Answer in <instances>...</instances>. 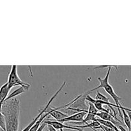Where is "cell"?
Masks as SVG:
<instances>
[{"instance_id": "1", "label": "cell", "mask_w": 131, "mask_h": 131, "mask_svg": "<svg viewBox=\"0 0 131 131\" xmlns=\"http://www.w3.org/2000/svg\"><path fill=\"white\" fill-rule=\"evenodd\" d=\"M1 113L5 116L6 131H18L20 116V101L17 98L6 101L2 105Z\"/></svg>"}, {"instance_id": "2", "label": "cell", "mask_w": 131, "mask_h": 131, "mask_svg": "<svg viewBox=\"0 0 131 131\" xmlns=\"http://www.w3.org/2000/svg\"><path fill=\"white\" fill-rule=\"evenodd\" d=\"M113 67H116V66H111V65H110V67H108V70H107V73H106V76H105V78H98V80L100 83L99 85L97 87H95V88H93V89L91 90L88 91V92H87V94H89V93H91V92H93V91L95 90H97L99 89V88H104V90L107 92V93H108V94L112 97L113 99L114 100V101H115V105H116V106H118V112L119 113H120V116H121V117H122V114L121 110H122V109H125L126 111H131V110L130 109L126 108V107H123V106L120 104V101H121V100H122V99L120 98L119 96H118L116 94V93H115V91H114L113 86L110 84V83H109V77H110V72H111V69H112Z\"/></svg>"}, {"instance_id": "3", "label": "cell", "mask_w": 131, "mask_h": 131, "mask_svg": "<svg viewBox=\"0 0 131 131\" xmlns=\"http://www.w3.org/2000/svg\"><path fill=\"white\" fill-rule=\"evenodd\" d=\"M7 83L10 90L14 86H31L30 84L25 83V82H23L20 79L17 73V65L12 66L11 70L9 73Z\"/></svg>"}, {"instance_id": "4", "label": "cell", "mask_w": 131, "mask_h": 131, "mask_svg": "<svg viewBox=\"0 0 131 131\" xmlns=\"http://www.w3.org/2000/svg\"><path fill=\"white\" fill-rule=\"evenodd\" d=\"M66 83H67L66 81H64L63 82V84H61V86H60V88H59L58 90L56 91V93H55L54 94V95L52 96V97H51V99H50L49 101H48V102H47V104L46 105L45 107H43V109H42V110H41L40 113H39V114H38V115H37V116H36V117L35 118L33 119V120H32L30 124H29L28 125H27V126L26 127L24 128V129H23V130H22V131H29V130H30V129H31L32 127H33V125H34L35 124V123L37 122L38 121V120H39L41 116H42V115H43V114L47 112V109H49V106H50V105H51V104L52 103V101H53L54 100V99L56 98V97H57L58 95L59 94V93H60V92H61V90H62L63 88V87L65 86V84H66Z\"/></svg>"}, {"instance_id": "5", "label": "cell", "mask_w": 131, "mask_h": 131, "mask_svg": "<svg viewBox=\"0 0 131 131\" xmlns=\"http://www.w3.org/2000/svg\"><path fill=\"white\" fill-rule=\"evenodd\" d=\"M47 125H51V126L53 127L55 129H70V130H78V131H84L82 130L81 129H79V128L75 127L74 126H69V125H65L63 123L60 122H58L56 120H47V121H45ZM101 131H102L101 130Z\"/></svg>"}, {"instance_id": "6", "label": "cell", "mask_w": 131, "mask_h": 131, "mask_svg": "<svg viewBox=\"0 0 131 131\" xmlns=\"http://www.w3.org/2000/svg\"><path fill=\"white\" fill-rule=\"evenodd\" d=\"M87 115L86 112H79L78 113L74 114L71 116H68L63 120H60V122H81L84 119V116Z\"/></svg>"}, {"instance_id": "7", "label": "cell", "mask_w": 131, "mask_h": 131, "mask_svg": "<svg viewBox=\"0 0 131 131\" xmlns=\"http://www.w3.org/2000/svg\"><path fill=\"white\" fill-rule=\"evenodd\" d=\"M97 117H98L99 118L102 119V120H106V121H109L112 122L113 124H118V122L121 123V121L120 120L117 118L116 117H115L114 115H111V113H105V112H99L97 113Z\"/></svg>"}, {"instance_id": "8", "label": "cell", "mask_w": 131, "mask_h": 131, "mask_svg": "<svg viewBox=\"0 0 131 131\" xmlns=\"http://www.w3.org/2000/svg\"><path fill=\"white\" fill-rule=\"evenodd\" d=\"M59 110H60V107H56V108H52L49 111H47L49 113V115L51 116L52 117H53L56 121H60V120H63L65 118H67L68 116V115L67 114L63 113L61 111H59Z\"/></svg>"}, {"instance_id": "9", "label": "cell", "mask_w": 131, "mask_h": 131, "mask_svg": "<svg viewBox=\"0 0 131 131\" xmlns=\"http://www.w3.org/2000/svg\"><path fill=\"white\" fill-rule=\"evenodd\" d=\"M10 89L8 88V83H6L2 85L0 88V111L1 110L2 105L3 104L4 102H5L6 99L8 96V93L10 92Z\"/></svg>"}, {"instance_id": "10", "label": "cell", "mask_w": 131, "mask_h": 131, "mask_svg": "<svg viewBox=\"0 0 131 131\" xmlns=\"http://www.w3.org/2000/svg\"><path fill=\"white\" fill-rule=\"evenodd\" d=\"M29 88H30V87L20 86L19 88H18L17 89H16L15 90H14L12 93H10V94L8 96L7 99H6V101H8V100H10V99H13V98H16L17 96L19 95L22 94V93H23L24 92H25L26 91L28 90Z\"/></svg>"}, {"instance_id": "11", "label": "cell", "mask_w": 131, "mask_h": 131, "mask_svg": "<svg viewBox=\"0 0 131 131\" xmlns=\"http://www.w3.org/2000/svg\"><path fill=\"white\" fill-rule=\"evenodd\" d=\"M95 121L98 122L100 123L101 125H103V126H104V127H108V128H110V129H114V130H115L116 131H120V129H119L115 125V124H113L112 122H111L106 121V120H102V119L99 118L98 117L96 118V119L95 120Z\"/></svg>"}, {"instance_id": "12", "label": "cell", "mask_w": 131, "mask_h": 131, "mask_svg": "<svg viewBox=\"0 0 131 131\" xmlns=\"http://www.w3.org/2000/svg\"><path fill=\"white\" fill-rule=\"evenodd\" d=\"M101 126V124L99 123L97 121H93L92 123H88V124H86L85 125H79V126H76L74 125V127L77 128H79V129H84V128H91L93 130L95 129H100Z\"/></svg>"}, {"instance_id": "13", "label": "cell", "mask_w": 131, "mask_h": 131, "mask_svg": "<svg viewBox=\"0 0 131 131\" xmlns=\"http://www.w3.org/2000/svg\"><path fill=\"white\" fill-rule=\"evenodd\" d=\"M122 112L123 115V118H124V123H125V125L127 126V127L129 129V131H130L131 129V124H130V120L129 118V116H128L127 113V111L125 109H122L121 110Z\"/></svg>"}, {"instance_id": "14", "label": "cell", "mask_w": 131, "mask_h": 131, "mask_svg": "<svg viewBox=\"0 0 131 131\" xmlns=\"http://www.w3.org/2000/svg\"><path fill=\"white\" fill-rule=\"evenodd\" d=\"M99 112L98 110L96 109L95 106H94L93 104H92V102H88V113H90L92 115H94L95 116H97V113Z\"/></svg>"}, {"instance_id": "15", "label": "cell", "mask_w": 131, "mask_h": 131, "mask_svg": "<svg viewBox=\"0 0 131 131\" xmlns=\"http://www.w3.org/2000/svg\"><path fill=\"white\" fill-rule=\"evenodd\" d=\"M97 116L94 115H92V114L90 113H87L86 116L84 118V119L83 120V121H82L81 122H79L80 124H87L89 121H95V120L96 119Z\"/></svg>"}, {"instance_id": "16", "label": "cell", "mask_w": 131, "mask_h": 131, "mask_svg": "<svg viewBox=\"0 0 131 131\" xmlns=\"http://www.w3.org/2000/svg\"><path fill=\"white\" fill-rule=\"evenodd\" d=\"M95 100L97 101H104V102H110V99L109 98L106 97V96L104 95L103 94L101 93V92H99V90H97V94H96L95 96Z\"/></svg>"}, {"instance_id": "17", "label": "cell", "mask_w": 131, "mask_h": 131, "mask_svg": "<svg viewBox=\"0 0 131 131\" xmlns=\"http://www.w3.org/2000/svg\"><path fill=\"white\" fill-rule=\"evenodd\" d=\"M0 129H2L3 131H6L5 116L1 111H0Z\"/></svg>"}, {"instance_id": "18", "label": "cell", "mask_w": 131, "mask_h": 131, "mask_svg": "<svg viewBox=\"0 0 131 131\" xmlns=\"http://www.w3.org/2000/svg\"><path fill=\"white\" fill-rule=\"evenodd\" d=\"M46 125H47V124H46V123H45L44 122H43L42 123V125H41V126L40 127L39 129H38V130H37V131H43V129H44L45 127H46Z\"/></svg>"}, {"instance_id": "19", "label": "cell", "mask_w": 131, "mask_h": 131, "mask_svg": "<svg viewBox=\"0 0 131 131\" xmlns=\"http://www.w3.org/2000/svg\"><path fill=\"white\" fill-rule=\"evenodd\" d=\"M48 125L49 131H57L56 130V129H55L52 126H51V125Z\"/></svg>"}, {"instance_id": "20", "label": "cell", "mask_w": 131, "mask_h": 131, "mask_svg": "<svg viewBox=\"0 0 131 131\" xmlns=\"http://www.w3.org/2000/svg\"><path fill=\"white\" fill-rule=\"evenodd\" d=\"M127 111V113L128 116H129V118H130V124H131V111ZM130 131H131V129H130Z\"/></svg>"}, {"instance_id": "21", "label": "cell", "mask_w": 131, "mask_h": 131, "mask_svg": "<svg viewBox=\"0 0 131 131\" xmlns=\"http://www.w3.org/2000/svg\"><path fill=\"white\" fill-rule=\"evenodd\" d=\"M60 131H63V129H61V130H60Z\"/></svg>"}, {"instance_id": "22", "label": "cell", "mask_w": 131, "mask_h": 131, "mask_svg": "<svg viewBox=\"0 0 131 131\" xmlns=\"http://www.w3.org/2000/svg\"><path fill=\"white\" fill-rule=\"evenodd\" d=\"M0 130H1V129H0Z\"/></svg>"}]
</instances>
